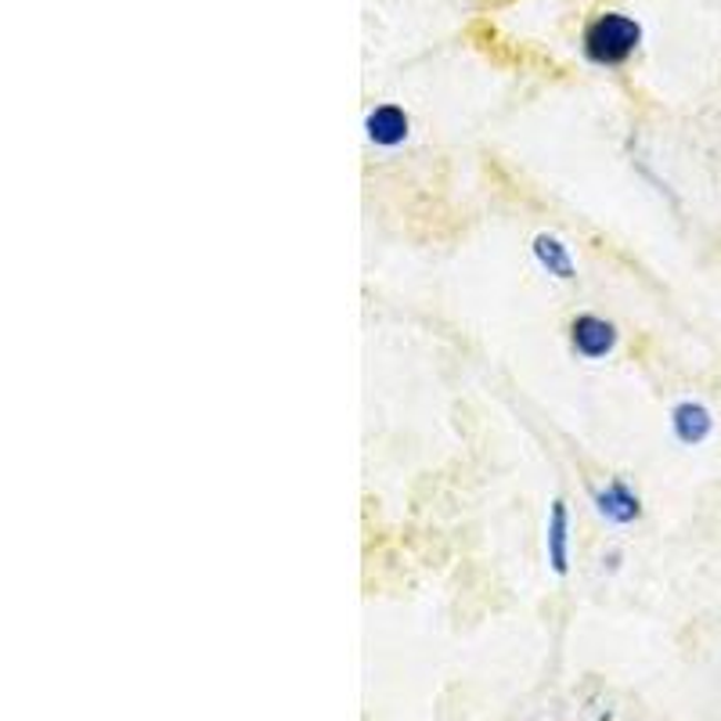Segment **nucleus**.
I'll return each instance as SVG.
<instances>
[{"label":"nucleus","mask_w":721,"mask_h":721,"mask_svg":"<svg viewBox=\"0 0 721 721\" xmlns=\"http://www.w3.org/2000/svg\"><path fill=\"white\" fill-rule=\"evenodd\" d=\"M639 43H642V26L624 11L596 14L585 26V37H581L585 58L591 65H624L639 51Z\"/></svg>","instance_id":"nucleus-1"},{"label":"nucleus","mask_w":721,"mask_h":721,"mask_svg":"<svg viewBox=\"0 0 721 721\" xmlns=\"http://www.w3.org/2000/svg\"><path fill=\"white\" fill-rule=\"evenodd\" d=\"M617 343H620V332H617V325L610 322V317L585 311L570 322V351L577 357L602 360V357H610L617 351Z\"/></svg>","instance_id":"nucleus-2"},{"label":"nucleus","mask_w":721,"mask_h":721,"mask_svg":"<svg viewBox=\"0 0 721 721\" xmlns=\"http://www.w3.org/2000/svg\"><path fill=\"white\" fill-rule=\"evenodd\" d=\"M591 505H596V512L613 527H631L642 519V498L634 495L631 484L620 480V476H613L610 484H602L596 495H591Z\"/></svg>","instance_id":"nucleus-3"},{"label":"nucleus","mask_w":721,"mask_h":721,"mask_svg":"<svg viewBox=\"0 0 721 721\" xmlns=\"http://www.w3.org/2000/svg\"><path fill=\"white\" fill-rule=\"evenodd\" d=\"M545 556L556 577L570 573V505L556 498L548 505V527H545Z\"/></svg>","instance_id":"nucleus-4"},{"label":"nucleus","mask_w":721,"mask_h":721,"mask_svg":"<svg viewBox=\"0 0 721 721\" xmlns=\"http://www.w3.org/2000/svg\"><path fill=\"white\" fill-rule=\"evenodd\" d=\"M365 134L375 149H397V144L408 141L412 134V120L408 112L394 101H386V105H375L368 115H365Z\"/></svg>","instance_id":"nucleus-5"},{"label":"nucleus","mask_w":721,"mask_h":721,"mask_svg":"<svg viewBox=\"0 0 721 721\" xmlns=\"http://www.w3.org/2000/svg\"><path fill=\"white\" fill-rule=\"evenodd\" d=\"M671 433L678 444L700 447L714 433V415L700 400H678L671 408Z\"/></svg>","instance_id":"nucleus-6"},{"label":"nucleus","mask_w":721,"mask_h":721,"mask_svg":"<svg viewBox=\"0 0 721 721\" xmlns=\"http://www.w3.org/2000/svg\"><path fill=\"white\" fill-rule=\"evenodd\" d=\"M530 253H534V260H538V267L545 274H552V278H559V282L577 278V264H573L570 245L562 242L559 235H552V231H541V235H534Z\"/></svg>","instance_id":"nucleus-7"},{"label":"nucleus","mask_w":721,"mask_h":721,"mask_svg":"<svg viewBox=\"0 0 721 721\" xmlns=\"http://www.w3.org/2000/svg\"><path fill=\"white\" fill-rule=\"evenodd\" d=\"M617 567H620V552H617V548H610V552L602 556V570H617Z\"/></svg>","instance_id":"nucleus-8"}]
</instances>
